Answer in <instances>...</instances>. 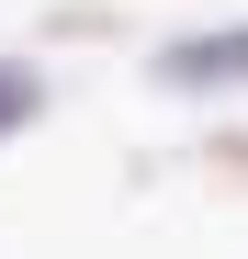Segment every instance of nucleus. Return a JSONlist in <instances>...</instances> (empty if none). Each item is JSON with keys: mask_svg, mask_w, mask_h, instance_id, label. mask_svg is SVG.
<instances>
[{"mask_svg": "<svg viewBox=\"0 0 248 259\" xmlns=\"http://www.w3.org/2000/svg\"><path fill=\"white\" fill-rule=\"evenodd\" d=\"M158 91H248V23L170 34V46H158Z\"/></svg>", "mask_w": 248, "mask_h": 259, "instance_id": "1", "label": "nucleus"}, {"mask_svg": "<svg viewBox=\"0 0 248 259\" xmlns=\"http://www.w3.org/2000/svg\"><path fill=\"white\" fill-rule=\"evenodd\" d=\"M34 113H46V79L0 57V136H12V124H34Z\"/></svg>", "mask_w": 248, "mask_h": 259, "instance_id": "2", "label": "nucleus"}]
</instances>
